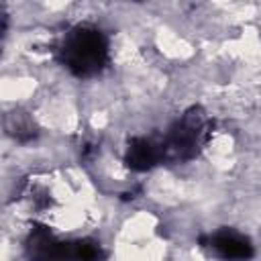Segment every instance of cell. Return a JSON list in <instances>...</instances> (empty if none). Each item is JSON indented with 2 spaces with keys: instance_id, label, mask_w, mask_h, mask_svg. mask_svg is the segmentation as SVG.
Masks as SVG:
<instances>
[{
  "instance_id": "3957f363",
  "label": "cell",
  "mask_w": 261,
  "mask_h": 261,
  "mask_svg": "<svg viewBox=\"0 0 261 261\" xmlns=\"http://www.w3.org/2000/svg\"><path fill=\"white\" fill-rule=\"evenodd\" d=\"M202 247L208 249L214 257H218L222 261H247L253 257L251 241L245 234H241L237 230H228V228L206 237L202 241Z\"/></svg>"
},
{
  "instance_id": "7a4b0ae2",
  "label": "cell",
  "mask_w": 261,
  "mask_h": 261,
  "mask_svg": "<svg viewBox=\"0 0 261 261\" xmlns=\"http://www.w3.org/2000/svg\"><path fill=\"white\" fill-rule=\"evenodd\" d=\"M208 133H210L208 114L200 106L190 108L169 128V133L161 137L165 161H188L196 157L200 149L206 145Z\"/></svg>"
},
{
  "instance_id": "6da1fadb",
  "label": "cell",
  "mask_w": 261,
  "mask_h": 261,
  "mask_svg": "<svg viewBox=\"0 0 261 261\" xmlns=\"http://www.w3.org/2000/svg\"><path fill=\"white\" fill-rule=\"evenodd\" d=\"M59 63L77 77H94L108 63V39L92 24H75L57 43Z\"/></svg>"
},
{
  "instance_id": "277c9868",
  "label": "cell",
  "mask_w": 261,
  "mask_h": 261,
  "mask_svg": "<svg viewBox=\"0 0 261 261\" xmlns=\"http://www.w3.org/2000/svg\"><path fill=\"white\" fill-rule=\"evenodd\" d=\"M124 161L130 169H151L159 163L165 161L163 155V143L161 139H153V137H135L130 139L128 147H126V155Z\"/></svg>"
}]
</instances>
